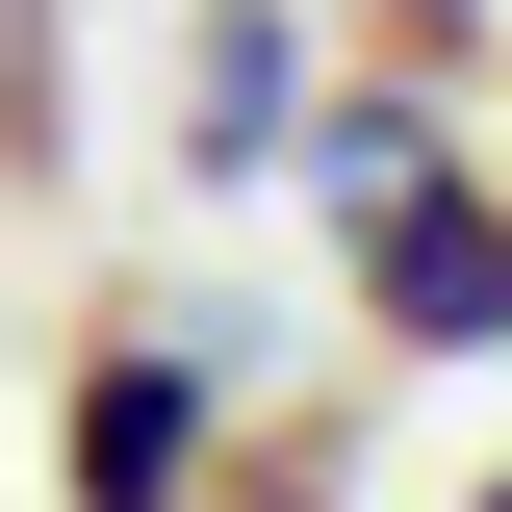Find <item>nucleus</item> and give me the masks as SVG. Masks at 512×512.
I'll return each mask as SVG.
<instances>
[{"label": "nucleus", "mask_w": 512, "mask_h": 512, "mask_svg": "<svg viewBox=\"0 0 512 512\" xmlns=\"http://www.w3.org/2000/svg\"><path fill=\"white\" fill-rule=\"evenodd\" d=\"M77 512H180V359H103L77 384Z\"/></svg>", "instance_id": "2"}, {"label": "nucleus", "mask_w": 512, "mask_h": 512, "mask_svg": "<svg viewBox=\"0 0 512 512\" xmlns=\"http://www.w3.org/2000/svg\"><path fill=\"white\" fill-rule=\"evenodd\" d=\"M359 308L410 333V359H487V333H512V205L461 180V154H410V180H359Z\"/></svg>", "instance_id": "1"}, {"label": "nucleus", "mask_w": 512, "mask_h": 512, "mask_svg": "<svg viewBox=\"0 0 512 512\" xmlns=\"http://www.w3.org/2000/svg\"><path fill=\"white\" fill-rule=\"evenodd\" d=\"M461 512H512V461H487V487H461Z\"/></svg>", "instance_id": "4"}, {"label": "nucleus", "mask_w": 512, "mask_h": 512, "mask_svg": "<svg viewBox=\"0 0 512 512\" xmlns=\"http://www.w3.org/2000/svg\"><path fill=\"white\" fill-rule=\"evenodd\" d=\"M180 128H205V154H256V128H282V26H256V0H205V52H180Z\"/></svg>", "instance_id": "3"}]
</instances>
